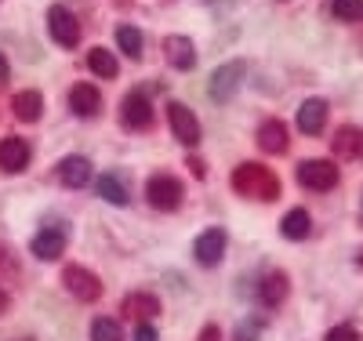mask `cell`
<instances>
[{
	"mask_svg": "<svg viewBox=\"0 0 363 341\" xmlns=\"http://www.w3.org/2000/svg\"><path fill=\"white\" fill-rule=\"evenodd\" d=\"M298 181L306 185V189H313V193H327V189L338 185V167L330 160H306L298 167Z\"/></svg>",
	"mask_w": 363,
	"mask_h": 341,
	"instance_id": "obj_5",
	"label": "cell"
},
{
	"mask_svg": "<svg viewBox=\"0 0 363 341\" xmlns=\"http://www.w3.org/2000/svg\"><path fill=\"white\" fill-rule=\"evenodd\" d=\"M116 44H120V51H124V55H131V58H142V33H138V29L135 26H120L116 29Z\"/></svg>",
	"mask_w": 363,
	"mask_h": 341,
	"instance_id": "obj_24",
	"label": "cell"
},
{
	"mask_svg": "<svg viewBox=\"0 0 363 341\" xmlns=\"http://www.w3.org/2000/svg\"><path fill=\"white\" fill-rule=\"evenodd\" d=\"M335 152H338L342 160L359 157V152H363V131H359V128H342V131L335 135Z\"/></svg>",
	"mask_w": 363,
	"mask_h": 341,
	"instance_id": "obj_21",
	"label": "cell"
},
{
	"mask_svg": "<svg viewBox=\"0 0 363 341\" xmlns=\"http://www.w3.org/2000/svg\"><path fill=\"white\" fill-rule=\"evenodd\" d=\"M145 196H149V203H153L157 211H178L186 193H182V181L178 178L153 174V178H149V185H145Z\"/></svg>",
	"mask_w": 363,
	"mask_h": 341,
	"instance_id": "obj_3",
	"label": "cell"
},
{
	"mask_svg": "<svg viewBox=\"0 0 363 341\" xmlns=\"http://www.w3.org/2000/svg\"><path fill=\"white\" fill-rule=\"evenodd\" d=\"M233 189L240 196H258V200H277L280 196V178L272 174L265 164H240L233 171Z\"/></svg>",
	"mask_w": 363,
	"mask_h": 341,
	"instance_id": "obj_1",
	"label": "cell"
},
{
	"mask_svg": "<svg viewBox=\"0 0 363 341\" xmlns=\"http://www.w3.org/2000/svg\"><path fill=\"white\" fill-rule=\"evenodd\" d=\"M189 171H193L196 178H203V164H200V160H189Z\"/></svg>",
	"mask_w": 363,
	"mask_h": 341,
	"instance_id": "obj_32",
	"label": "cell"
},
{
	"mask_svg": "<svg viewBox=\"0 0 363 341\" xmlns=\"http://www.w3.org/2000/svg\"><path fill=\"white\" fill-rule=\"evenodd\" d=\"M135 341H157V327L138 323V327H135Z\"/></svg>",
	"mask_w": 363,
	"mask_h": 341,
	"instance_id": "obj_28",
	"label": "cell"
},
{
	"mask_svg": "<svg viewBox=\"0 0 363 341\" xmlns=\"http://www.w3.org/2000/svg\"><path fill=\"white\" fill-rule=\"evenodd\" d=\"M164 55H167L171 66L182 69V73L196 66V47H193L189 37H167V40H164Z\"/></svg>",
	"mask_w": 363,
	"mask_h": 341,
	"instance_id": "obj_12",
	"label": "cell"
},
{
	"mask_svg": "<svg viewBox=\"0 0 363 341\" xmlns=\"http://www.w3.org/2000/svg\"><path fill=\"white\" fill-rule=\"evenodd\" d=\"M120 120H124L128 131H142L153 123V106H149V99L142 95V91H131V95L124 99V106H120Z\"/></svg>",
	"mask_w": 363,
	"mask_h": 341,
	"instance_id": "obj_9",
	"label": "cell"
},
{
	"mask_svg": "<svg viewBox=\"0 0 363 341\" xmlns=\"http://www.w3.org/2000/svg\"><path fill=\"white\" fill-rule=\"evenodd\" d=\"M124 313H128L131 320L145 323V320H153V316H160V298H153V294H145V291H138V294H128V298H124Z\"/></svg>",
	"mask_w": 363,
	"mask_h": 341,
	"instance_id": "obj_16",
	"label": "cell"
},
{
	"mask_svg": "<svg viewBox=\"0 0 363 341\" xmlns=\"http://www.w3.org/2000/svg\"><path fill=\"white\" fill-rule=\"evenodd\" d=\"M58 178H62L66 189H84V185L91 181V164H87V157H66L62 164H58Z\"/></svg>",
	"mask_w": 363,
	"mask_h": 341,
	"instance_id": "obj_13",
	"label": "cell"
},
{
	"mask_svg": "<svg viewBox=\"0 0 363 341\" xmlns=\"http://www.w3.org/2000/svg\"><path fill=\"white\" fill-rule=\"evenodd\" d=\"M8 77H11V66H8V58H4V55H0V87H4V84H8Z\"/></svg>",
	"mask_w": 363,
	"mask_h": 341,
	"instance_id": "obj_31",
	"label": "cell"
},
{
	"mask_svg": "<svg viewBox=\"0 0 363 341\" xmlns=\"http://www.w3.org/2000/svg\"><path fill=\"white\" fill-rule=\"evenodd\" d=\"M91 341H124V330H120L116 320L102 316V320L91 323Z\"/></svg>",
	"mask_w": 363,
	"mask_h": 341,
	"instance_id": "obj_25",
	"label": "cell"
},
{
	"mask_svg": "<svg viewBox=\"0 0 363 341\" xmlns=\"http://www.w3.org/2000/svg\"><path fill=\"white\" fill-rule=\"evenodd\" d=\"M48 33L55 44H62V47H77L80 44V22L69 8L62 4H51L48 8Z\"/></svg>",
	"mask_w": 363,
	"mask_h": 341,
	"instance_id": "obj_2",
	"label": "cell"
},
{
	"mask_svg": "<svg viewBox=\"0 0 363 341\" xmlns=\"http://www.w3.org/2000/svg\"><path fill=\"white\" fill-rule=\"evenodd\" d=\"M69 106L77 116H95L102 109V95H99V87H91V84H77L69 91Z\"/></svg>",
	"mask_w": 363,
	"mask_h": 341,
	"instance_id": "obj_17",
	"label": "cell"
},
{
	"mask_svg": "<svg viewBox=\"0 0 363 341\" xmlns=\"http://www.w3.org/2000/svg\"><path fill=\"white\" fill-rule=\"evenodd\" d=\"M200 341H222V330H218L215 323H207V327H203V334H200Z\"/></svg>",
	"mask_w": 363,
	"mask_h": 341,
	"instance_id": "obj_30",
	"label": "cell"
},
{
	"mask_svg": "<svg viewBox=\"0 0 363 341\" xmlns=\"http://www.w3.org/2000/svg\"><path fill=\"white\" fill-rule=\"evenodd\" d=\"M323 341H359V330L356 327H335V330H327V337Z\"/></svg>",
	"mask_w": 363,
	"mask_h": 341,
	"instance_id": "obj_27",
	"label": "cell"
},
{
	"mask_svg": "<svg viewBox=\"0 0 363 341\" xmlns=\"http://www.w3.org/2000/svg\"><path fill=\"white\" fill-rule=\"evenodd\" d=\"M167 120H171V131L182 145H196L200 142V123L196 116L189 113V106H182V102H167Z\"/></svg>",
	"mask_w": 363,
	"mask_h": 341,
	"instance_id": "obj_8",
	"label": "cell"
},
{
	"mask_svg": "<svg viewBox=\"0 0 363 341\" xmlns=\"http://www.w3.org/2000/svg\"><path fill=\"white\" fill-rule=\"evenodd\" d=\"M11 109H15V116H18L22 123H37V120H40V113H44V99H40V91H18L15 102H11Z\"/></svg>",
	"mask_w": 363,
	"mask_h": 341,
	"instance_id": "obj_19",
	"label": "cell"
},
{
	"mask_svg": "<svg viewBox=\"0 0 363 341\" xmlns=\"http://www.w3.org/2000/svg\"><path fill=\"white\" fill-rule=\"evenodd\" d=\"M287 128H284V120H265L262 128H258V145L265 152H287Z\"/></svg>",
	"mask_w": 363,
	"mask_h": 341,
	"instance_id": "obj_18",
	"label": "cell"
},
{
	"mask_svg": "<svg viewBox=\"0 0 363 341\" xmlns=\"http://www.w3.org/2000/svg\"><path fill=\"white\" fill-rule=\"evenodd\" d=\"M244 77H247V62H240V58H233V62H225V66H218L215 77H211V99H218V102L233 99L236 87L244 84Z\"/></svg>",
	"mask_w": 363,
	"mask_h": 341,
	"instance_id": "obj_4",
	"label": "cell"
},
{
	"mask_svg": "<svg viewBox=\"0 0 363 341\" xmlns=\"http://www.w3.org/2000/svg\"><path fill=\"white\" fill-rule=\"evenodd\" d=\"M87 66H91V73L95 77H102V80H113L116 73H120V62L113 58V51H106V47H95L87 55Z\"/></svg>",
	"mask_w": 363,
	"mask_h": 341,
	"instance_id": "obj_22",
	"label": "cell"
},
{
	"mask_svg": "<svg viewBox=\"0 0 363 341\" xmlns=\"http://www.w3.org/2000/svg\"><path fill=\"white\" fill-rule=\"evenodd\" d=\"M287 276L284 272H265L262 276V284H258V298H262V305H269V308H280L284 305V298H287Z\"/></svg>",
	"mask_w": 363,
	"mask_h": 341,
	"instance_id": "obj_14",
	"label": "cell"
},
{
	"mask_svg": "<svg viewBox=\"0 0 363 341\" xmlns=\"http://www.w3.org/2000/svg\"><path fill=\"white\" fill-rule=\"evenodd\" d=\"M62 284H66V287H69V294H73V298H80V301H99V298H102V284H99V276L91 272V269H84V265H66Z\"/></svg>",
	"mask_w": 363,
	"mask_h": 341,
	"instance_id": "obj_6",
	"label": "cell"
},
{
	"mask_svg": "<svg viewBox=\"0 0 363 341\" xmlns=\"http://www.w3.org/2000/svg\"><path fill=\"white\" fill-rule=\"evenodd\" d=\"M222 255H225V229H207V233H200L196 236V243H193V258L200 262V265H218L222 262Z\"/></svg>",
	"mask_w": 363,
	"mask_h": 341,
	"instance_id": "obj_10",
	"label": "cell"
},
{
	"mask_svg": "<svg viewBox=\"0 0 363 341\" xmlns=\"http://www.w3.org/2000/svg\"><path fill=\"white\" fill-rule=\"evenodd\" d=\"M258 330H262V323H244L240 334H236V341H251V337H258Z\"/></svg>",
	"mask_w": 363,
	"mask_h": 341,
	"instance_id": "obj_29",
	"label": "cell"
},
{
	"mask_svg": "<svg viewBox=\"0 0 363 341\" xmlns=\"http://www.w3.org/2000/svg\"><path fill=\"white\" fill-rule=\"evenodd\" d=\"M280 233H284L287 240H306V236L313 233V218H309V211H301V207L287 211V218L280 222Z\"/></svg>",
	"mask_w": 363,
	"mask_h": 341,
	"instance_id": "obj_20",
	"label": "cell"
},
{
	"mask_svg": "<svg viewBox=\"0 0 363 341\" xmlns=\"http://www.w3.org/2000/svg\"><path fill=\"white\" fill-rule=\"evenodd\" d=\"M323 123H327V102L323 99L301 102V109H298V128L301 131H306V135H320Z\"/></svg>",
	"mask_w": 363,
	"mask_h": 341,
	"instance_id": "obj_15",
	"label": "cell"
},
{
	"mask_svg": "<svg viewBox=\"0 0 363 341\" xmlns=\"http://www.w3.org/2000/svg\"><path fill=\"white\" fill-rule=\"evenodd\" d=\"M330 11L338 22H363V0H335Z\"/></svg>",
	"mask_w": 363,
	"mask_h": 341,
	"instance_id": "obj_26",
	"label": "cell"
},
{
	"mask_svg": "<svg viewBox=\"0 0 363 341\" xmlns=\"http://www.w3.org/2000/svg\"><path fill=\"white\" fill-rule=\"evenodd\" d=\"M29 251H33L40 262H55V258H62L66 255V225L62 222H55V225H44L33 243H29Z\"/></svg>",
	"mask_w": 363,
	"mask_h": 341,
	"instance_id": "obj_7",
	"label": "cell"
},
{
	"mask_svg": "<svg viewBox=\"0 0 363 341\" xmlns=\"http://www.w3.org/2000/svg\"><path fill=\"white\" fill-rule=\"evenodd\" d=\"M26 164H29L26 138H4V142H0V171L18 174V171H26Z\"/></svg>",
	"mask_w": 363,
	"mask_h": 341,
	"instance_id": "obj_11",
	"label": "cell"
},
{
	"mask_svg": "<svg viewBox=\"0 0 363 341\" xmlns=\"http://www.w3.org/2000/svg\"><path fill=\"white\" fill-rule=\"evenodd\" d=\"M8 313V294H4V287H0V316Z\"/></svg>",
	"mask_w": 363,
	"mask_h": 341,
	"instance_id": "obj_33",
	"label": "cell"
},
{
	"mask_svg": "<svg viewBox=\"0 0 363 341\" xmlns=\"http://www.w3.org/2000/svg\"><path fill=\"white\" fill-rule=\"evenodd\" d=\"M95 189H99V196H102L106 203H113V207H124V203H128V189H124V181H120L116 174H102V178L95 181Z\"/></svg>",
	"mask_w": 363,
	"mask_h": 341,
	"instance_id": "obj_23",
	"label": "cell"
}]
</instances>
